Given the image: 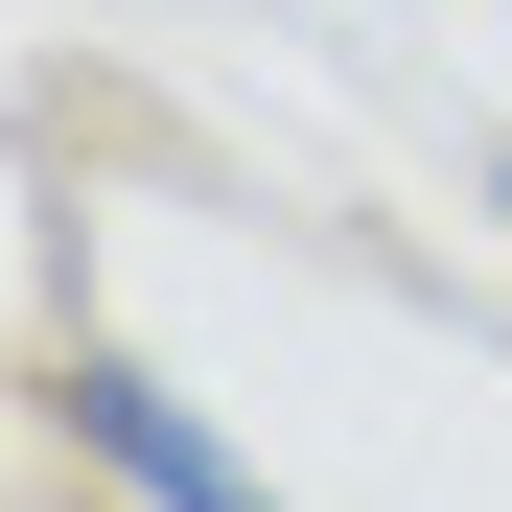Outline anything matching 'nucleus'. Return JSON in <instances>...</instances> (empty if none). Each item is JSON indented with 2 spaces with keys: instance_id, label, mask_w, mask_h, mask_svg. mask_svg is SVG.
<instances>
[{
  "instance_id": "nucleus-1",
  "label": "nucleus",
  "mask_w": 512,
  "mask_h": 512,
  "mask_svg": "<svg viewBox=\"0 0 512 512\" xmlns=\"http://www.w3.org/2000/svg\"><path fill=\"white\" fill-rule=\"evenodd\" d=\"M47 419H70V466H117L140 512H280V489H256V443H210V419L163 396L140 350H94V326L47 350Z\"/></svg>"
},
{
  "instance_id": "nucleus-2",
  "label": "nucleus",
  "mask_w": 512,
  "mask_h": 512,
  "mask_svg": "<svg viewBox=\"0 0 512 512\" xmlns=\"http://www.w3.org/2000/svg\"><path fill=\"white\" fill-rule=\"evenodd\" d=\"M489 210H512V163H489Z\"/></svg>"
}]
</instances>
